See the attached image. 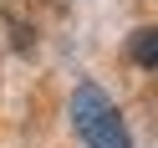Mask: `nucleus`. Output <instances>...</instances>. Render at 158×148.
<instances>
[{"label": "nucleus", "instance_id": "nucleus-1", "mask_svg": "<svg viewBox=\"0 0 158 148\" xmlns=\"http://www.w3.org/2000/svg\"><path fill=\"white\" fill-rule=\"evenodd\" d=\"M72 128H77V138L87 148H133V133H127L117 102L97 82H77V92H72Z\"/></svg>", "mask_w": 158, "mask_h": 148}, {"label": "nucleus", "instance_id": "nucleus-2", "mask_svg": "<svg viewBox=\"0 0 158 148\" xmlns=\"http://www.w3.org/2000/svg\"><path fill=\"white\" fill-rule=\"evenodd\" d=\"M127 56H133L138 66H158V26H143V31H133V41H127Z\"/></svg>", "mask_w": 158, "mask_h": 148}]
</instances>
